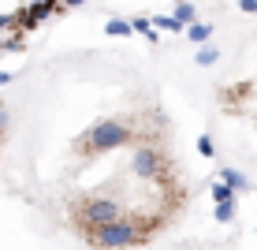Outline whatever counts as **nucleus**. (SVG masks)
Here are the masks:
<instances>
[{"instance_id": "nucleus-10", "label": "nucleus", "mask_w": 257, "mask_h": 250, "mask_svg": "<svg viewBox=\"0 0 257 250\" xmlns=\"http://www.w3.org/2000/svg\"><path fill=\"white\" fill-rule=\"evenodd\" d=\"M216 56H220L216 49H198V64H201V67H205V64H216Z\"/></svg>"}, {"instance_id": "nucleus-2", "label": "nucleus", "mask_w": 257, "mask_h": 250, "mask_svg": "<svg viewBox=\"0 0 257 250\" xmlns=\"http://www.w3.org/2000/svg\"><path fill=\"white\" fill-rule=\"evenodd\" d=\"M146 235H149V228L142 224V220L119 217L116 224H104V228L90 231V246H97V250H127V246H138Z\"/></svg>"}, {"instance_id": "nucleus-4", "label": "nucleus", "mask_w": 257, "mask_h": 250, "mask_svg": "<svg viewBox=\"0 0 257 250\" xmlns=\"http://www.w3.org/2000/svg\"><path fill=\"white\" fill-rule=\"evenodd\" d=\"M131 176H138V180H168L164 153L153 146H135V153H131Z\"/></svg>"}, {"instance_id": "nucleus-5", "label": "nucleus", "mask_w": 257, "mask_h": 250, "mask_svg": "<svg viewBox=\"0 0 257 250\" xmlns=\"http://www.w3.org/2000/svg\"><path fill=\"white\" fill-rule=\"evenodd\" d=\"M220 180H224L227 187H231L235 194H246V191H250V187H253V183L246 180V176L238 172V168H231V164H224V168H220Z\"/></svg>"}, {"instance_id": "nucleus-9", "label": "nucleus", "mask_w": 257, "mask_h": 250, "mask_svg": "<svg viewBox=\"0 0 257 250\" xmlns=\"http://www.w3.org/2000/svg\"><path fill=\"white\" fill-rule=\"evenodd\" d=\"M198 153H201V157H212V153H216V146H212V138H209V135H201V138H198Z\"/></svg>"}, {"instance_id": "nucleus-12", "label": "nucleus", "mask_w": 257, "mask_h": 250, "mask_svg": "<svg viewBox=\"0 0 257 250\" xmlns=\"http://www.w3.org/2000/svg\"><path fill=\"white\" fill-rule=\"evenodd\" d=\"M242 4V12H257V0H238Z\"/></svg>"}, {"instance_id": "nucleus-7", "label": "nucleus", "mask_w": 257, "mask_h": 250, "mask_svg": "<svg viewBox=\"0 0 257 250\" xmlns=\"http://www.w3.org/2000/svg\"><path fill=\"white\" fill-rule=\"evenodd\" d=\"M235 213H238V202H220V205H212V217H216V224H231Z\"/></svg>"}, {"instance_id": "nucleus-13", "label": "nucleus", "mask_w": 257, "mask_h": 250, "mask_svg": "<svg viewBox=\"0 0 257 250\" xmlns=\"http://www.w3.org/2000/svg\"><path fill=\"white\" fill-rule=\"evenodd\" d=\"M12 78H15L12 71H0V86H8V82H12Z\"/></svg>"}, {"instance_id": "nucleus-1", "label": "nucleus", "mask_w": 257, "mask_h": 250, "mask_svg": "<svg viewBox=\"0 0 257 250\" xmlns=\"http://www.w3.org/2000/svg\"><path fill=\"white\" fill-rule=\"evenodd\" d=\"M135 142V131L127 127L123 120H97L90 131L82 135V142H78V149H86V153H112V149H123Z\"/></svg>"}, {"instance_id": "nucleus-6", "label": "nucleus", "mask_w": 257, "mask_h": 250, "mask_svg": "<svg viewBox=\"0 0 257 250\" xmlns=\"http://www.w3.org/2000/svg\"><path fill=\"white\" fill-rule=\"evenodd\" d=\"M209 198H212V205H220V202H235L238 194H235V191H231V187H227L224 180H216V183L209 187Z\"/></svg>"}, {"instance_id": "nucleus-11", "label": "nucleus", "mask_w": 257, "mask_h": 250, "mask_svg": "<svg viewBox=\"0 0 257 250\" xmlns=\"http://www.w3.org/2000/svg\"><path fill=\"white\" fill-rule=\"evenodd\" d=\"M4 131H8V109L0 105V135H4Z\"/></svg>"}, {"instance_id": "nucleus-3", "label": "nucleus", "mask_w": 257, "mask_h": 250, "mask_svg": "<svg viewBox=\"0 0 257 250\" xmlns=\"http://www.w3.org/2000/svg\"><path fill=\"white\" fill-rule=\"evenodd\" d=\"M119 217H123V209H119L116 198H86L78 205V224L86 228V235L97 231V228H104V224H116Z\"/></svg>"}, {"instance_id": "nucleus-8", "label": "nucleus", "mask_w": 257, "mask_h": 250, "mask_svg": "<svg viewBox=\"0 0 257 250\" xmlns=\"http://www.w3.org/2000/svg\"><path fill=\"white\" fill-rule=\"evenodd\" d=\"M187 34H190V41H205L212 30H209V23H190V26H187Z\"/></svg>"}]
</instances>
